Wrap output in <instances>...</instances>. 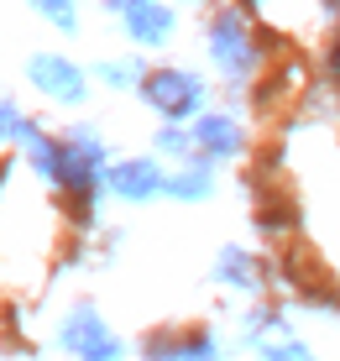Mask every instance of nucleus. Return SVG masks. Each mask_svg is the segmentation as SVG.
I'll use <instances>...</instances> for the list:
<instances>
[{"instance_id": "nucleus-1", "label": "nucleus", "mask_w": 340, "mask_h": 361, "mask_svg": "<svg viewBox=\"0 0 340 361\" xmlns=\"http://www.w3.org/2000/svg\"><path fill=\"white\" fill-rule=\"evenodd\" d=\"M330 68H335V73H340V47H335V53H330Z\"/></svg>"}]
</instances>
